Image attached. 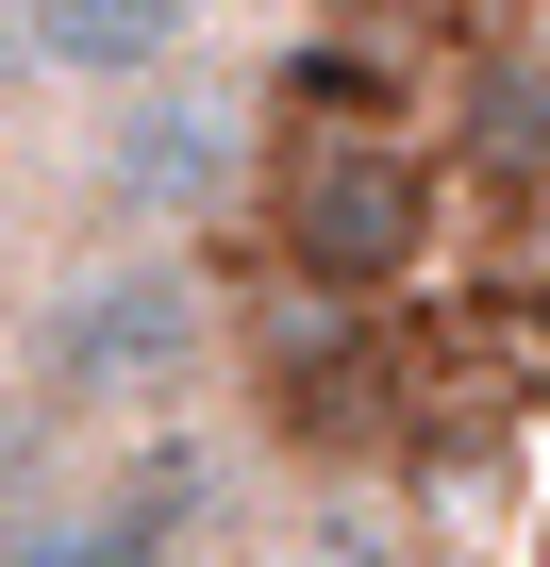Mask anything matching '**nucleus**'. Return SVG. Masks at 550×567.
<instances>
[{
    "mask_svg": "<svg viewBox=\"0 0 550 567\" xmlns=\"http://www.w3.org/2000/svg\"><path fill=\"white\" fill-rule=\"evenodd\" d=\"M217 351H234V301L200 284L184 234H101L51 301L18 318V384L68 434H151L184 384H217Z\"/></svg>",
    "mask_w": 550,
    "mask_h": 567,
    "instance_id": "nucleus-1",
    "label": "nucleus"
},
{
    "mask_svg": "<svg viewBox=\"0 0 550 567\" xmlns=\"http://www.w3.org/2000/svg\"><path fill=\"white\" fill-rule=\"evenodd\" d=\"M250 234H267L284 284L384 301V284H417L434 234H450V167H434L401 117H301V101H284L267 151H250Z\"/></svg>",
    "mask_w": 550,
    "mask_h": 567,
    "instance_id": "nucleus-2",
    "label": "nucleus"
},
{
    "mask_svg": "<svg viewBox=\"0 0 550 567\" xmlns=\"http://www.w3.org/2000/svg\"><path fill=\"white\" fill-rule=\"evenodd\" d=\"M250 151H267V117L250 101H217V84H117L101 117H84V217L101 234H217V217H250Z\"/></svg>",
    "mask_w": 550,
    "mask_h": 567,
    "instance_id": "nucleus-3",
    "label": "nucleus"
},
{
    "mask_svg": "<svg viewBox=\"0 0 550 567\" xmlns=\"http://www.w3.org/2000/svg\"><path fill=\"white\" fill-rule=\"evenodd\" d=\"M200 550H217V451H184V434H134L117 467H68L0 534V567H200Z\"/></svg>",
    "mask_w": 550,
    "mask_h": 567,
    "instance_id": "nucleus-4",
    "label": "nucleus"
},
{
    "mask_svg": "<svg viewBox=\"0 0 550 567\" xmlns=\"http://www.w3.org/2000/svg\"><path fill=\"white\" fill-rule=\"evenodd\" d=\"M200 34H217V0H0V68L18 84H84V101L167 84Z\"/></svg>",
    "mask_w": 550,
    "mask_h": 567,
    "instance_id": "nucleus-5",
    "label": "nucleus"
},
{
    "mask_svg": "<svg viewBox=\"0 0 550 567\" xmlns=\"http://www.w3.org/2000/svg\"><path fill=\"white\" fill-rule=\"evenodd\" d=\"M450 117H467V167H500V184H533L550 167V51H467L450 68Z\"/></svg>",
    "mask_w": 550,
    "mask_h": 567,
    "instance_id": "nucleus-6",
    "label": "nucleus"
},
{
    "mask_svg": "<svg viewBox=\"0 0 550 567\" xmlns=\"http://www.w3.org/2000/svg\"><path fill=\"white\" fill-rule=\"evenodd\" d=\"M68 451H84V434H68V417H51V401L18 384V368H0V534H18V517H34L51 484H68Z\"/></svg>",
    "mask_w": 550,
    "mask_h": 567,
    "instance_id": "nucleus-7",
    "label": "nucleus"
},
{
    "mask_svg": "<svg viewBox=\"0 0 550 567\" xmlns=\"http://www.w3.org/2000/svg\"><path fill=\"white\" fill-rule=\"evenodd\" d=\"M401 18H434V0H334V34H401Z\"/></svg>",
    "mask_w": 550,
    "mask_h": 567,
    "instance_id": "nucleus-8",
    "label": "nucleus"
}]
</instances>
